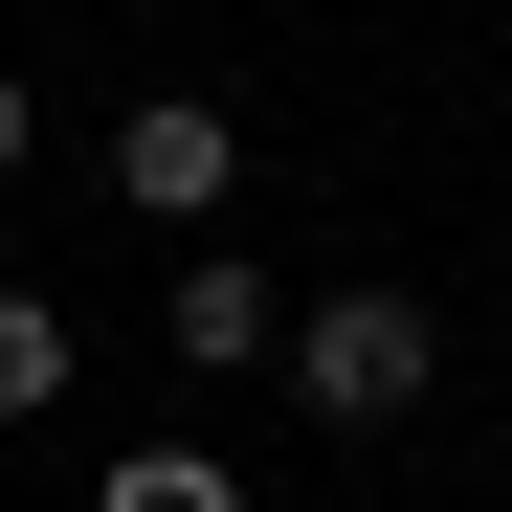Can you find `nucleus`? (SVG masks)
<instances>
[{"mask_svg":"<svg viewBox=\"0 0 512 512\" xmlns=\"http://www.w3.org/2000/svg\"><path fill=\"white\" fill-rule=\"evenodd\" d=\"M423 379H446L423 290H334V312H290V401H312V423H401Z\"/></svg>","mask_w":512,"mask_h":512,"instance_id":"1","label":"nucleus"},{"mask_svg":"<svg viewBox=\"0 0 512 512\" xmlns=\"http://www.w3.org/2000/svg\"><path fill=\"white\" fill-rule=\"evenodd\" d=\"M112 201H134V223H223V201H245L223 90H134V112H112Z\"/></svg>","mask_w":512,"mask_h":512,"instance_id":"2","label":"nucleus"},{"mask_svg":"<svg viewBox=\"0 0 512 512\" xmlns=\"http://www.w3.org/2000/svg\"><path fill=\"white\" fill-rule=\"evenodd\" d=\"M179 357H201V379H245V357H290V290L245 268V245H201V268H179Z\"/></svg>","mask_w":512,"mask_h":512,"instance_id":"3","label":"nucleus"},{"mask_svg":"<svg viewBox=\"0 0 512 512\" xmlns=\"http://www.w3.org/2000/svg\"><path fill=\"white\" fill-rule=\"evenodd\" d=\"M45 401H67V312H45V290H0V423H45Z\"/></svg>","mask_w":512,"mask_h":512,"instance_id":"4","label":"nucleus"},{"mask_svg":"<svg viewBox=\"0 0 512 512\" xmlns=\"http://www.w3.org/2000/svg\"><path fill=\"white\" fill-rule=\"evenodd\" d=\"M90 512H245V468H201V446H134V468H112Z\"/></svg>","mask_w":512,"mask_h":512,"instance_id":"5","label":"nucleus"},{"mask_svg":"<svg viewBox=\"0 0 512 512\" xmlns=\"http://www.w3.org/2000/svg\"><path fill=\"white\" fill-rule=\"evenodd\" d=\"M23 156H45V112H23V67H0V179H23Z\"/></svg>","mask_w":512,"mask_h":512,"instance_id":"6","label":"nucleus"}]
</instances>
